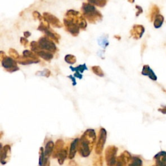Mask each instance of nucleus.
Instances as JSON below:
<instances>
[{
    "mask_svg": "<svg viewBox=\"0 0 166 166\" xmlns=\"http://www.w3.org/2000/svg\"><path fill=\"white\" fill-rule=\"evenodd\" d=\"M153 166H156V165H153Z\"/></svg>",
    "mask_w": 166,
    "mask_h": 166,
    "instance_id": "nucleus-46",
    "label": "nucleus"
},
{
    "mask_svg": "<svg viewBox=\"0 0 166 166\" xmlns=\"http://www.w3.org/2000/svg\"><path fill=\"white\" fill-rule=\"evenodd\" d=\"M79 138H76L71 144L70 149V153L68 158L70 159H73L76 155V153L78 151V147H79Z\"/></svg>",
    "mask_w": 166,
    "mask_h": 166,
    "instance_id": "nucleus-14",
    "label": "nucleus"
},
{
    "mask_svg": "<svg viewBox=\"0 0 166 166\" xmlns=\"http://www.w3.org/2000/svg\"><path fill=\"white\" fill-rule=\"evenodd\" d=\"M38 56L43 58V60L49 62L53 58V55L51 52L44 50H40L36 53Z\"/></svg>",
    "mask_w": 166,
    "mask_h": 166,
    "instance_id": "nucleus-19",
    "label": "nucleus"
},
{
    "mask_svg": "<svg viewBox=\"0 0 166 166\" xmlns=\"http://www.w3.org/2000/svg\"><path fill=\"white\" fill-rule=\"evenodd\" d=\"M11 147L9 145H6L2 147V144H1V163L2 165L6 164L10 159Z\"/></svg>",
    "mask_w": 166,
    "mask_h": 166,
    "instance_id": "nucleus-10",
    "label": "nucleus"
},
{
    "mask_svg": "<svg viewBox=\"0 0 166 166\" xmlns=\"http://www.w3.org/2000/svg\"><path fill=\"white\" fill-rule=\"evenodd\" d=\"M1 65L7 72L9 73H13L17 72L19 70L17 66V62L14 58L9 57H5L1 61Z\"/></svg>",
    "mask_w": 166,
    "mask_h": 166,
    "instance_id": "nucleus-6",
    "label": "nucleus"
},
{
    "mask_svg": "<svg viewBox=\"0 0 166 166\" xmlns=\"http://www.w3.org/2000/svg\"><path fill=\"white\" fill-rule=\"evenodd\" d=\"M90 4L96 5L99 7H104L107 3V0H88Z\"/></svg>",
    "mask_w": 166,
    "mask_h": 166,
    "instance_id": "nucleus-26",
    "label": "nucleus"
},
{
    "mask_svg": "<svg viewBox=\"0 0 166 166\" xmlns=\"http://www.w3.org/2000/svg\"><path fill=\"white\" fill-rule=\"evenodd\" d=\"M38 30L44 33L47 36V37L50 38L51 40H53L57 43L59 42L58 40H59V39L61 38V36L59 34H58L57 33L54 32L53 30H51L49 26H46V25H44L43 24L40 23V25H39L38 27Z\"/></svg>",
    "mask_w": 166,
    "mask_h": 166,
    "instance_id": "nucleus-8",
    "label": "nucleus"
},
{
    "mask_svg": "<svg viewBox=\"0 0 166 166\" xmlns=\"http://www.w3.org/2000/svg\"><path fill=\"white\" fill-rule=\"evenodd\" d=\"M55 147V144L52 141H49L46 145V147L44 150V156L45 158L49 159V158L52 155Z\"/></svg>",
    "mask_w": 166,
    "mask_h": 166,
    "instance_id": "nucleus-18",
    "label": "nucleus"
},
{
    "mask_svg": "<svg viewBox=\"0 0 166 166\" xmlns=\"http://www.w3.org/2000/svg\"><path fill=\"white\" fill-rule=\"evenodd\" d=\"M103 165V157L102 156H98L97 159L94 160L93 163V166H102Z\"/></svg>",
    "mask_w": 166,
    "mask_h": 166,
    "instance_id": "nucleus-34",
    "label": "nucleus"
},
{
    "mask_svg": "<svg viewBox=\"0 0 166 166\" xmlns=\"http://www.w3.org/2000/svg\"><path fill=\"white\" fill-rule=\"evenodd\" d=\"M64 145V142L62 140L59 139V140H57L56 143H55V147H54L52 155H51L53 159H57L58 154L61 151L62 149H64L63 148Z\"/></svg>",
    "mask_w": 166,
    "mask_h": 166,
    "instance_id": "nucleus-16",
    "label": "nucleus"
},
{
    "mask_svg": "<svg viewBox=\"0 0 166 166\" xmlns=\"http://www.w3.org/2000/svg\"><path fill=\"white\" fill-rule=\"evenodd\" d=\"M70 68L71 70H72V71H73V72H79V73H81L84 72L85 70H88V68H87V67H86V64H81L79 66L76 67V68H73V67H72V66H70Z\"/></svg>",
    "mask_w": 166,
    "mask_h": 166,
    "instance_id": "nucleus-27",
    "label": "nucleus"
},
{
    "mask_svg": "<svg viewBox=\"0 0 166 166\" xmlns=\"http://www.w3.org/2000/svg\"><path fill=\"white\" fill-rule=\"evenodd\" d=\"M40 60H34V59H31L29 58H26L23 56L20 57L19 59L17 60V62L19 63V64L21 65H29L31 64H37V63L40 62Z\"/></svg>",
    "mask_w": 166,
    "mask_h": 166,
    "instance_id": "nucleus-17",
    "label": "nucleus"
},
{
    "mask_svg": "<svg viewBox=\"0 0 166 166\" xmlns=\"http://www.w3.org/2000/svg\"><path fill=\"white\" fill-rule=\"evenodd\" d=\"M145 32V28L143 25H134L132 29L130 30V33L131 36L136 40H138L143 36Z\"/></svg>",
    "mask_w": 166,
    "mask_h": 166,
    "instance_id": "nucleus-12",
    "label": "nucleus"
},
{
    "mask_svg": "<svg viewBox=\"0 0 166 166\" xmlns=\"http://www.w3.org/2000/svg\"><path fill=\"white\" fill-rule=\"evenodd\" d=\"M23 34H24V37L27 38H29V37H31V33L30 32H29V31H25V32L23 33Z\"/></svg>",
    "mask_w": 166,
    "mask_h": 166,
    "instance_id": "nucleus-43",
    "label": "nucleus"
},
{
    "mask_svg": "<svg viewBox=\"0 0 166 166\" xmlns=\"http://www.w3.org/2000/svg\"><path fill=\"white\" fill-rule=\"evenodd\" d=\"M134 1H135V0H128V1L131 3H133L134 2Z\"/></svg>",
    "mask_w": 166,
    "mask_h": 166,
    "instance_id": "nucleus-45",
    "label": "nucleus"
},
{
    "mask_svg": "<svg viewBox=\"0 0 166 166\" xmlns=\"http://www.w3.org/2000/svg\"><path fill=\"white\" fill-rule=\"evenodd\" d=\"M23 56L26 58H29L31 59H34V60H40L38 58V55L37 54H34L33 51L29 50H25L23 52Z\"/></svg>",
    "mask_w": 166,
    "mask_h": 166,
    "instance_id": "nucleus-25",
    "label": "nucleus"
},
{
    "mask_svg": "<svg viewBox=\"0 0 166 166\" xmlns=\"http://www.w3.org/2000/svg\"><path fill=\"white\" fill-rule=\"evenodd\" d=\"M74 77L79 79H81L82 78V74L81 73H79V72H76V73L74 74Z\"/></svg>",
    "mask_w": 166,
    "mask_h": 166,
    "instance_id": "nucleus-39",
    "label": "nucleus"
},
{
    "mask_svg": "<svg viewBox=\"0 0 166 166\" xmlns=\"http://www.w3.org/2000/svg\"><path fill=\"white\" fill-rule=\"evenodd\" d=\"M141 74L145 76H148L153 81H155L157 80V77L156 76V74L148 65L144 66L143 70H142V72H141Z\"/></svg>",
    "mask_w": 166,
    "mask_h": 166,
    "instance_id": "nucleus-15",
    "label": "nucleus"
},
{
    "mask_svg": "<svg viewBox=\"0 0 166 166\" xmlns=\"http://www.w3.org/2000/svg\"><path fill=\"white\" fill-rule=\"evenodd\" d=\"M142 160L138 156H132L128 166H142Z\"/></svg>",
    "mask_w": 166,
    "mask_h": 166,
    "instance_id": "nucleus-23",
    "label": "nucleus"
},
{
    "mask_svg": "<svg viewBox=\"0 0 166 166\" xmlns=\"http://www.w3.org/2000/svg\"><path fill=\"white\" fill-rule=\"evenodd\" d=\"M20 43L24 47H27L29 43V41L25 37H21L20 38Z\"/></svg>",
    "mask_w": 166,
    "mask_h": 166,
    "instance_id": "nucleus-36",
    "label": "nucleus"
},
{
    "mask_svg": "<svg viewBox=\"0 0 166 166\" xmlns=\"http://www.w3.org/2000/svg\"><path fill=\"white\" fill-rule=\"evenodd\" d=\"M36 75L38 76H42L46 77H49L51 76V72L50 70L45 69L42 71H38L36 73Z\"/></svg>",
    "mask_w": 166,
    "mask_h": 166,
    "instance_id": "nucleus-31",
    "label": "nucleus"
},
{
    "mask_svg": "<svg viewBox=\"0 0 166 166\" xmlns=\"http://www.w3.org/2000/svg\"><path fill=\"white\" fill-rule=\"evenodd\" d=\"M64 24L66 31L73 37H77L79 34L80 27L73 17L66 16L64 19Z\"/></svg>",
    "mask_w": 166,
    "mask_h": 166,
    "instance_id": "nucleus-3",
    "label": "nucleus"
},
{
    "mask_svg": "<svg viewBox=\"0 0 166 166\" xmlns=\"http://www.w3.org/2000/svg\"><path fill=\"white\" fill-rule=\"evenodd\" d=\"M81 10L83 16L90 23L95 24L96 22L102 20V15L92 4L84 3L82 5Z\"/></svg>",
    "mask_w": 166,
    "mask_h": 166,
    "instance_id": "nucleus-2",
    "label": "nucleus"
},
{
    "mask_svg": "<svg viewBox=\"0 0 166 166\" xmlns=\"http://www.w3.org/2000/svg\"><path fill=\"white\" fill-rule=\"evenodd\" d=\"M92 70L95 74L97 75V76H99V77H104V76H105V73H104L103 72H102V70L100 66H92Z\"/></svg>",
    "mask_w": 166,
    "mask_h": 166,
    "instance_id": "nucleus-28",
    "label": "nucleus"
},
{
    "mask_svg": "<svg viewBox=\"0 0 166 166\" xmlns=\"http://www.w3.org/2000/svg\"><path fill=\"white\" fill-rule=\"evenodd\" d=\"M68 147H65L61 151L59 152L57 156V159H58V162L60 165H62L64 163V161L66 159L67 156H68Z\"/></svg>",
    "mask_w": 166,
    "mask_h": 166,
    "instance_id": "nucleus-20",
    "label": "nucleus"
},
{
    "mask_svg": "<svg viewBox=\"0 0 166 166\" xmlns=\"http://www.w3.org/2000/svg\"><path fill=\"white\" fill-rule=\"evenodd\" d=\"M159 12H160L159 8L156 5H154L151 8V13H150V19H151V22L153 21V19H155L157 16L159 14Z\"/></svg>",
    "mask_w": 166,
    "mask_h": 166,
    "instance_id": "nucleus-24",
    "label": "nucleus"
},
{
    "mask_svg": "<svg viewBox=\"0 0 166 166\" xmlns=\"http://www.w3.org/2000/svg\"><path fill=\"white\" fill-rule=\"evenodd\" d=\"M96 141V134L93 129H87L82 134L79 142L78 151L84 158L89 156Z\"/></svg>",
    "mask_w": 166,
    "mask_h": 166,
    "instance_id": "nucleus-1",
    "label": "nucleus"
},
{
    "mask_svg": "<svg viewBox=\"0 0 166 166\" xmlns=\"http://www.w3.org/2000/svg\"><path fill=\"white\" fill-rule=\"evenodd\" d=\"M164 21V18L162 15L159 14L155 19L154 21V26L156 29H159L163 25V23Z\"/></svg>",
    "mask_w": 166,
    "mask_h": 166,
    "instance_id": "nucleus-21",
    "label": "nucleus"
},
{
    "mask_svg": "<svg viewBox=\"0 0 166 166\" xmlns=\"http://www.w3.org/2000/svg\"><path fill=\"white\" fill-rule=\"evenodd\" d=\"M114 37L116 38H117V40H120V38H121V37H119V36H117V35H116V36H114Z\"/></svg>",
    "mask_w": 166,
    "mask_h": 166,
    "instance_id": "nucleus-44",
    "label": "nucleus"
},
{
    "mask_svg": "<svg viewBox=\"0 0 166 166\" xmlns=\"http://www.w3.org/2000/svg\"><path fill=\"white\" fill-rule=\"evenodd\" d=\"M136 9L138 10L136 12V16H138L143 13V9H142V8L140 6L136 5Z\"/></svg>",
    "mask_w": 166,
    "mask_h": 166,
    "instance_id": "nucleus-37",
    "label": "nucleus"
},
{
    "mask_svg": "<svg viewBox=\"0 0 166 166\" xmlns=\"http://www.w3.org/2000/svg\"><path fill=\"white\" fill-rule=\"evenodd\" d=\"M159 111L164 114H166V106H164L162 108L159 109Z\"/></svg>",
    "mask_w": 166,
    "mask_h": 166,
    "instance_id": "nucleus-42",
    "label": "nucleus"
},
{
    "mask_svg": "<svg viewBox=\"0 0 166 166\" xmlns=\"http://www.w3.org/2000/svg\"><path fill=\"white\" fill-rule=\"evenodd\" d=\"M156 160V166H166V152L160 151L154 156Z\"/></svg>",
    "mask_w": 166,
    "mask_h": 166,
    "instance_id": "nucleus-13",
    "label": "nucleus"
},
{
    "mask_svg": "<svg viewBox=\"0 0 166 166\" xmlns=\"http://www.w3.org/2000/svg\"><path fill=\"white\" fill-rule=\"evenodd\" d=\"M132 157L128 151H125L117 158L116 162L113 166H127V163L130 161Z\"/></svg>",
    "mask_w": 166,
    "mask_h": 166,
    "instance_id": "nucleus-9",
    "label": "nucleus"
},
{
    "mask_svg": "<svg viewBox=\"0 0 166 166\" xmlns=\"http://www.w3.org/2000/svg\"><path fill=\"white\" fill-rule=\"evenodd\" d=\"M41 166H50V161L49 160V159L45 158V160Z\"/></svg>",
    "mask_w": 166,
    "mask_h": 166,
    "instance_id": "nucleus-38",
    "label": "nucleus"
},
{
    "mask_svg": "<svg viewBox=\"0 0 166 166\" xmlns=\"http://www.w3.org/2000/svg\"><path fill=\"white\" fill-rule=\"evenodd\" d=\"M106 140V131L105 129L101 128L98 136V141L96 147V153L97 155H101L102 151L105 144Z\"/></svg>",
    "mask_w": 166,
    "mask_h": 166,
    "instance_id": "nucleus-7",
    "label": "nucleus"
},
{
    "mask_svg": "<svg viewBox=\"0 0 166 166\" xmlns=\"http://www.w3.org/2000/svg\"><path fill=\"white\" fill-rule=\"evenodd\" d=\"M9 53L10 55V56L13 58L15 59V60H18V59H19V58L20 57H19V53L17 52V51L13 48H10L9 49Z\"/></svg>",
    "mask_w": 166,
    "mask_h": 166,
    "instance_id": "nucleus-32",
    "label": "nucleus"
},
{
    "mask_svg": "<svg viewBox=\"0 0 166 166\" xmlns=\"http://www.w3.org/2000/svg\"><path fill=\"white\" fill-rule=\"evenodd\" d=\"M117 147L114 145H110L105 150V160L108 166H113L117 160Z\"/></svg>",
    "mask_w": 166,
    "mask_h": 166,
    "instance_id": "nucleus-4",
    "label": "nucleus"
},
{
    "mask_svg": "<svg viewBox=\"0 0 166 166\" xmlns=\"http://www.w3.org/2000/svg\"><path fill=\"white\" fill-rule=\"evenodd\" d=\"M33 16L34 19H39L40 21H42V19L43 18V16H42V15L38 13V11H34L33 13Z\"/></svg>",
    "mask_w": 166,
    "mask_h": 166,
    "instance_id": "nucleus-35",
    "label": "nucleus"
},
{
    "mask_svg": "<svg viewBox=\"0 0 166 166\" xmlns=\"http://www.w3.org/2000/svg\"><path fill=\"white\" fill-rule=\"evenodd\" d=\"M65 61L70 64H74L76 62V57L73 55H67L64 58Z\"/></svg>",
    "mask_w": 166,
    "mask_h": 166,
    "instance_id": "nucleus-29",
    "label": "nucleus"
},
{
    "mask_svg": "<svg viewBox=\"0 0 166 166\" xmlns=\"http://www.w3.org/2000/svg\"><path fill=\"white\" fill-rule=\"evenodd\" d=\"M43 16L44 17L47 22L52 25L54 27H57V28H61V27H62V23L59 20V19L56 16H55L54 15L49 13H43Z\"/></svg>",
    "mask_w": 166,
    "mask_h": 166,
    "instance_id": "nucleus-11",
    "label": "nucleus"
},
{
    "mask_svg": "<svg viewBox=\"0 0 166 166\" xmlns=\"http://www.w3.org/2000/svg\"><path fill=\"white\" fill-rule=\"evenodd\" d=\"M68 78L71 79V80L72 81L73 86H76L77 84V82L76 81V79H75V77H73L72 76H68Z\"/></svg>",
    "mask_w": 166,
    "mask_h": 166,
    "instance_id": "nucleus-40",
    "label": "nucleus"
},
{
    "mask_svg": "<svg viewBox=\"0 0 166 166\" xmlns=\"http://www.w3.org/2000/svg\"><path fill=\"white\" fill-rule=\"evenodd\" d=\"M38 43L41 50L47 51L52 53L56 52L57 50L56 45L55 44L52 40H51L48 37L40 38L38 41Z\"/></svg>",
    "mask_w": 166,
    "mask_h": 166,
    "instance_id": "nucleus-5",
    "label": "nucleus"
},
{
    "mask_svg": "<svg viewBox=\"0 0 166 166\" xmlns=\"http://www.w3.org/2000/svg\"><path fill=\"white\" fill-rule=\"evenodd\" d=\"M97 42H98V44L104 49H105L106 47L109 45V42L108 40L107 37L105 36V35L99 38L97 40Z\"/></svg>",
    "mask_w": 166,
    "mask_h": 166,
    "instance_id": "nucleus-22",
    "label": "nucleus"
},
{
    "mask_svg": "<svg viewBox=\"0 0 166 166\" xmlns=\"http://www.w3.org/2000/svg\"><path fill=\"white\" fill-rule=\"evenodd\" d=\"M39 165L41 166L45 160L44 156V150L43 147L40 148V151H39Z\"/></svg>",
    "mask_w": 166,
    "mask_h": 166,
    "instance_id": "nucleus-33",
    "label": "nucleus"
},
{
    "mask_svg": "<svg viewBox=\"0 0 166 166\" xmlns=\"http://www.w3.org/2000/svg\"><path fill=\"white\" fill-rule=\"evenodd\" d=\"M30 47H31V51H33V52H34L36 53L38 52V51L41 50L40 47V46H39V44L37 42L33 41L31 43Z\"/></svg>",
    "mask_w": 166,
    "mask_h": 166,
    "instance_id": "nucleus-30",
    "label": "nucleus"
},
{
    "mask_svg": "<svg viewBox=\"0 0 166 166\" xmlns=\"http://www.w3.org/2000/svg\"><path fill=\"white\" fill-rule=\"evenodd\" d=\"M6 57V55H5V53L4 52V51H0V58H1V61H2L3 59L5 58Z\"/></svg>",
    "mask_w": 166,
    "mask_h": 166,
    "instance_id": "nucleus-41",
    "label": "nucleus"
}]
</instances>
